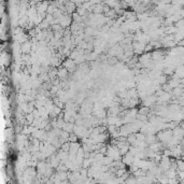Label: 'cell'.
<instances>
[]
</instances>
